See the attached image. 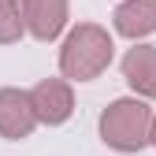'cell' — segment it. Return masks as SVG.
I'll use <instances>...</instances> for the list:
<instances>
[{"label":"cell","mask_w":156,"mask_h":156,"mask_svg":"<svg viewBox=\"0 0 156 156\" xmlns=\"http://www.w3.org/2000/svg\"><path fill=\"white\" fill-rule=\"evenodd\" d=\"M112 56H115V45H112V34L104 26L78 23L60 48V71L67 82H93L97 74L108 71Z\"/></svg>","instance_id":"cell-1"},{"label":"cell","mask_w":156,"mask_h":156,"mask_svg":"<svg viewBox=\"0 0 156 156\" xmlns=\"http://www.w3.org/2000/svg\"><path fill=\"white\" fill-rule=\"evenodd\" d=\"M152 134V108L141 97H119L101 112V138L115 152H141Z\"/></svg>","instance_id":"cell-2"},{"label":"cell","mask_w":156,"mask_h":156,"mask_svg":"<svg viewBox=\"0 0 156 156\" xmlns=\"http://www.w3.org/2000/svg\"><path fill=\"white\" fill-rule=\"evenodd\" d=\"M30 101H34V112H37V123H45V126L67 123L71 112H74V93H71L67 78H41L30 89Z\"/></svg>","instance_id":"cell-3"},{"label":"cell","mask_w":156,"mask_h":156,"mask_svg":"<svg viewBox=\"0 0 156 156\" xmlns=\"http://www.w3.org/2000/svg\"><path fill=\"white\" fill-rule=\"evenodd\" d=\"M37 126V112H34V101L26 89H15V86H4L0 89V138L8 141H23L30 138Z\"/></svg>","instance_id":"cell-4"},{"label":"cell","mask_w":156,"mask_h":156,"mask_svg":"<svg viewBox=\"0 0 156 156\" xmlns=\"http://www.w3.org/2000/svg\"><path fill=\"white\" fill-rule=\"evenodd\" d=\"M23 4L26 30L37 41H52L67 26V0H19Z\"/></svg>","instance_id":"cell-5"},{"label":"cell","mask_w":156,"mask_h":156,"mask_svg":"<svg viewBox=\"0 0 156 156\" xmlns=\"http://www.w3.org/2000/svg\"><path fill=\"white\" fill-rule=\"evenodd\" d=\"M123 78L141 101H152L156 97V45H134L123 56Z\"/></svg>","instance_id":"cell-6"},{"label":"cell","mask_w":156,"mask_h":156,"mask_svg":"<svg viewBox=\"0 0 156 156\" xmlns=\"http://www.w3.org/2000/svg\"><path fill=\"white\" fill-rule=\"evenodd\" d=\"M112 19H115V30L130 41L149 37L156 34V0H123Z\"/></svg>","instance_id":"cell-7"},{"label":"cell","mask_w":156,"mask_h":156,"mask_svg":"<svg viewBox=\"0 0 156 156\" xmlns=\"http://www.w3.org/2000/svg\"><path fill=\"white\" fill-rule=\"evenodd\" d=\"M26 34V19L19 0H0V45H15Z\"/></svg>","instance_id":"cell-8"},{"label":"cell","mask_w":156,"mask_h":156,"mask_svg":"<svg viewBox=\"0 0 156 156\" xmlns=\"http://www.w3.org/2000/svg\"><path fill=\"white\" fill-rule=\"evenodd\" d=\"M149 145H156V112H152V134H149Z\"/></svg>","instance_id":"cell-9"}]
</instances>
